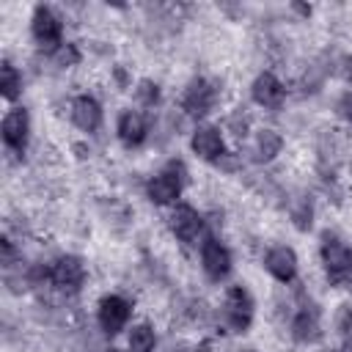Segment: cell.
<instances>
[{"mask_svg": "<svg viewBox=\"0 0 352 352\" xmlns=\"http://www.w3.org/2000/svg\"><path fill=\"white\" fill-rule=\"evenodd\" d=\"M322 261H324V272H327L330 283L344 286L352 280V250L341 239H336V236L322 239Z\"/></svg>", "mask_w": 352, "mask_h": 352, "instance_id": "obj_1", "label": "cell"}, {"mask_svg": "<svg viewBox=\"0 0 352 352\" xmlns=\"http://www.w3.org/2000/svg\"><path fill=\"white\" fill-rule=\"evenodd\" d=\"M154 349V330L148 324H138L129 333V352H151Z\"/></svg>", "mask_w": 352, "mask_h": 352, "instance_id": "obj_19", "label": "cell"}, {"mask_svg": "<svg viewBox=\"0 0 352 352\" xmlns=\"http://www.w3.org/2000/svg\"><path fill=\"white\" fill-rule=\"evenodd\" d=\"M28 129H30V118H28V110H22V107L8 110L6 118H3V126H0L6 146L14 148V151H19V154L28 146Z\"/></svg>", "mask_w": 352, "mask_h": 352, "instance_id": "obj_5", "label": "cell"}, {"mask_svg": "<svg viewBox=\"0 0 352 352\" xmlns=\"http://www.w3.org/2000/svg\"><path fill=\"white\" fill-rule=\"evenodd\" d=\"M72 118L80 129L85 132H94L99 124H102V107L94 96H77L74 104H72Z\"/></svg>", "mask_w": 352, "mask_h": 352, "instance_id": "obj_14", "label": "cell"}, {"mask_svg": "<svg viewBox=\"0 0 352 352\" xmlns=\"http://www.w3.org/2000/svg\"><path fill=\"white\" fill-rule=\"evenodd\" d=\"M0 248H3V264H11V256H14V248L8 239H0Z\"/></svg>", "mask_w": 352, "mask_h": 352, "instance_id": "obj_23", "label": "cell"}, {"mask_svg": "<svg viewBox=\"0 0 352 352\" xmlns=\"http://www.w3.org/2000/svg\"><path fill=\"white\" fill-rule=\"evenodd\" d=\"M223 308H226V322H228L231 330L245 333L250 327V322H253V300H250L248 289L231 286L228 294H226V305Z\"/></svg>", "mask_w": 352, "mask_h": 352, "instance_id": "obj_3", "label": "cell"}, {"mask_svg": "<svg viewBox=\"0 0 352 352\" xmlns=\"http://www.w3.org/2000/svg\"><path fill=\"white\" fill-rule=\"evenodd\" d=\"M33 36L41 47H58L60 44V36H63V25L60 19L47 8V6H38L33 11Z\"/></svg>", "mask_w": 352, "mask_h": 352, "instance_id": "obj_6", "label": "cell"}, {"mask_svg": "<svg viewBox=\"0 0 352 352\" xmlns=\"http://www.w3.org/2000/svg\"><path fill=\"white\" fill-rule=\"evenodd\" d=\"M192 151L201 157V160H209V162H217L223 154H226V143H223V135L220 129L214 126H198L192 132Z\"/></svg>", "mask_w": 352, "mask_h": 352, "instance_id": "obj_11", "label": "cell"}, {"mask_svg": "<svg viewBox=\"0 0 352 352\" xmlns=\"http://www.w3.org/2000/svg\"><path fill=\"white\" fill-rule=\"evenodd\" d=\"M201 214L192 209V206H187V204H182V206H176L173 209V214H170V228H173V234L182 239V242H195L198 239V234H201Z\"/></svg>", "mask_w": 352, "mask_h": 352, "instance_id": "obj_13", "label": "cell"}, {"mask_svg": "<svg viewBox=\"0 0 352 352\" xmlns=\"http://www.w3.org/2000/svg\"><path fill=\"white\" fill-rule=\"evenodd\" d=\"M148 104H154L157 99H160V91H157V85H151V82H140V91H138Z\"/></svg>", "mask_w": 352, "mask_h": 352, "instance_id": "obj_21", "label": "cell"}, {"mask_svg": "<svg viewBox=\"0 0 352 352\" xmlns=\"http://www.w3.org/2000/svg\"><path fill=\"white\" fill-rule=\"evenodd\" d=\"M118 138L126 146H140L143 138H146V121H143V116L135 113V110L121 113V118H118Z\"/></svg>", "mask_w": 352, "mask_h": 352, "instance_id": "obj_15", "label": "cell"}, {"mask_svg": "<svg viewBox=\"0 0 352 352\" xmlns=\"http://www.w3.org/2000/svg\"><path fill=\"white\" fill-rule=\"evenodd\" d=\"M278 151H280V138H278L272 129H264V132L258 135V140H256V160H258V162H267V160H272Z\"/></svg>", "mask_w": 352, "mask_h": 352, "instance_id": "obj_18", "label": "cell"}, {"mask_svg": "<svg viewBox=\"0 0 352 352\" xmlns=\"http://www.w3.org/2000/svg\"><path fill=\"white\" fill-rule=\"evenodd\" d=\"M129 314H132L129 302L124 297H118V294H110V297H104L99 302V324H102L104 333L124 330V324L129 322Z\"/></svg>", "mask_w": 352, "mask_h": 352, "instance_id": "obj_7", "label": "cell"}, {"mask_svg": "<svg viewBox=\"0 0 352 352\" xmlns=\"http://www.w3.org/2000/svg\"><path fill=\"white\" fill-rule=\"evenodd\" d=\"M283 94H286V91H283L280 80H278L272 72L258 74L256 82H253V99H256V104H261V107L278 110V107L283 104Z\"/></svg>", "mask_w": 352, "mask_h": 352, "instance_id": "obj_12", "label": "cell"}, {"mask_svg": "<svg viewBox=\"0 0 352 352\" xmlns=\"http://www.w3.org/2000/svg\"><path fill=\"white\" fill-rule=\"evenodd\" d=\"M77 58H80V55H77L74 47H63V50L58 52V60H60V63H74Z\"/></svg>", "mask_w": 352, "mask_h": 352, "instance_id": "obj_22", "label": "cell"}, {"mask_svg": "<svg viewBox=\"0 0 352 352\" xmlns=\"http://www.w3.org/2000/svg\"><path fill=\"white\" fill-rule=\"evenodd\" d=\"M201 264H204V270H206L209 278L220 280V278H226L231 272V253H228L226 245H220L217 239L209 236L204 242V248H201Z\"/></svg>", "mask_w": 352, "mask_h": 352, "instance_id": "obj_8", "label": "cell"}, {"mask_svg": "<svg viewBox=\"0 0 352 352\" xmlns=\"http://www.w3.org/2000/svg\"><path fill=\"white\" fill-rule=\"evenodd\" d=\"M19 88H22V77H19V72H16L8 60H3V63H0V96L11 102V99H16Z\"/></svg>", "mask_w": 352, "mask_h": 352, "instance_id": "obj_17", "label": "cell"}, {"mask_svg": "<svg viewBox=\"0 0 352 352\" xmlns=\"http://www.w3.org/2000/svg\"><path fill=\"white\" fill-rule=\"evenodd\" d=\"M214 99H217L214 85L198 77V80H192V82H190V88H187V94H184V102H182V104H184V110H187L190 116H206V113L212 110Z\"/></svg>", "mask_w": 352, "mask_h": 352, "instance_id": "obj_10", "label": "cell"}, {"mask_svg": "<svg viewBox=\"0 0 352 352\" xmlns=\"http://www.w3.org/2000/svg\"><path fill=\"white\" fill-rule=\"evenodd\" d=\"M338 330H341L344 346H352V308H346V305L338 311Z\"/></svg>", "mask_w": 352, "mask_h": 352, "instance_id": "obj_20", "label": "cell"}, {"mask_svg": "<svg viewBox=\"0 0 352 352\" xmlns=\"http://www.w3.org/2000/svg\"><path fill=\"white\" fill-rule=\"evenodd\" d=\"M182 184H184V165L182 162H168V168L148 182V198L160 206L170 204L182 195Z\"/></svg>", "mask_w": 352, "mask_h": 352, "instance_id": "obj_2", "label": "cell"}, {"mask_svg": "<svg viewBox=\"0 0 352 352\" xmlns=\"http://www.w3.org/2000/svg\"><path fill=\"white\" fill-rule=\"evenodd\" d=\"M292 333L297 341H316L319 338V316L314 308H302L294 322H292Z\"/></svg>", "mask_w": 352, "mask_h": 352, "instance_id": "obj_16", "label": "cell"}, {"mask_svg": "<svg viewBox=\"0 0 352 352\" xmlns=\"http://www.w3.org/2000/svg\"><path fill=\"white\" fill-rule=\"evenodd\" d=\"M50 280L60 292H77L82 286V280H85V264L77 256H60L50 267Z\"/></svg>", "mask_w": 352, "mask_h": 352, "instance_id": "obj_4", "label": "cell"}, {"mask_svg": "<svg viewBox=\"0 0 352 352\" xmlns=\"http://www.w3.org/2000/svg\"><path fill=\"white\" fill-rule=\"evenodd\" d=\"M264 267H267V272H270L272 278H278L280 283H289V280H294V275H297V256H294L292 248L278 245V248H272V250L264 256Z\"/></svg>", "mask_w": 352, "mask_h": 352, "instance_id": "obj_9", "label": "cell"}]
</instances>
